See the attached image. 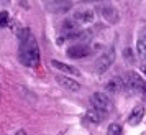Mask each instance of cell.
Here are the masks:
<instances>
[{
  "label": "cell",
  "mask_w": 146,
  "mask_h": 135,
  "mask_svg": "<svg viewBox=\"0 0 146 135\" xmlns=\"http://www.w3.org/2000/svg\"><path fill=\"white\" fill-rule=\"evenodd\" d=\"M20 63L28 68H36L40 64V48L35 40L33 35H30L28 38L20 41V51H18Z\"/></svg>",
  "instance_id": "obj_1"
},
{
  "label": "cell",
  "mask_w": 146,
  "mask_h": 135,
  "mask_svg": "<svg viewBox=\"0 0 146 135\" xmlns=\"http://www.w3.org/2000/svg\"><path fill=\"white\" fill-rule=\"evenodd\" d=\"M121 79H123V86H125V88L131 89L133 92H138V94L143 96V99H146V82L143 81L136 73L130 71V73H126Z\"/></svg>",
  "instance_id": "obj_2"
},
{
  "label": "cell",
  "mask_w": 146,
  "mask_h": 135,
  "mask_svg": "<svg viewBox=\"0 0 146 135\" xmlns=\"http://www.w3.org/2000/svg\"><path fill=\"white\" fill-rule=\"evenodd\" d=\"M90 104L95 110H99L102 114L108 112L112 109V101L107 94H102V92H95V94L90 96Z\"/></svg>",
  "instance_id": "obj_3"
},
{
  "label": "cell",
  "mask_w": 146,
  "mask_h": 135,
  "mask_svg": "<svg viewBox=\"0 0 146 135\" xmlns=\"http://www.w3.org/2000/svg\"><path fill=\"white\" fill-rule=\"evenodd\" d=\"M113 61H115V49L110 48V49H107L105 53H102L97 58V63H95V71L99 73V74H104L108 68L113 64Z\"/></svg>",
  "instance_id": "obj_4"
},
{
  "label": "cell",
  "mask_w": 146,
  "mask_h": 135,
  "mask_svg": "<svg viewBox=\"0 0 146 135\" xmlns=\"http://www.w3.org/2000/svg\"><path fill=\"white\" fill-rule=\"evenodd\" d=\"M66 53H67V56L72 58V59H80V58H86V56L90 54V48H89V45H86V43H80V45H72Z\"/></svg>",
  "instance_id": "obj_5"
},
{
  "label": "cell",
  "mask_w": 146,
  "mask_h": 135,
  "mask_svg": "<svg viewBox=\"0 0 146 135\" xmlns=\"http://www.w3.org/2000/svg\"><path fill=\"white\" fill-rule=\"evenodd\" d=\"M100 15H102V18H105L108 23H112V25H115V23H118L120 21V13L117 12V8L113 7H102L100 8Z\"/></svg>",
  "instance_id": "obj_6"
},
{
  "label": "cell",
  "mask_w": 146,
  "mask_h": 135,
  "mask_svg": "<svg viewBox=\"0 0 146 135\" xmlns=\"http://www.w3.org/2000/svg\"><path fill=\"white\" fill-rule=\"evenodd\" d=\"M72 18L77 23H90L94 20V12L89 8H79V10H76Z\"/></svg>",
  "instance_id": "obj_7"
},
{
  "label": "cell",
  "mask_w": 146,
  "mask_h": 135,
  "mask_svg": "<svg viewBox=\"0 0 146 135\" xmlns=\"http://www.w3.org/2000/svg\"><path fill=\"white\" fill-rule=\"evenodd\" d=\"M51 66H53L54 69L61 71V73H64V74L79 76V69H77V68H74V66H71V64H66V63H61V61L53 59V61H51Z\"/></svg>",
  "instance_id": "obj_8"
},
{
  "label": "cell",
  "mask_w": 146,
  "mask_h": 135,
  "mask_svg": "<svg viewBox=\"0 0 146 135\" xmlns=\"http://www.w3.org/2000/svg\"><path fill=\"white\" fill-rule=\"evenodd\" d=\"M56 81L59 82L62 88L69 89V91H79L80 89V84L77 81H74V79H71V78H67V76H56Z\"/></svg>",
  "instance_id": "obj_9"
},
{
  "label": "cell",
  "mask_w": 146,
  "mask_h": 135,
  "mask_svg": "<svg viewBox=\"0 0 146 135\" xmlns=\"http://www.w3.org/2000/svg\"><path fill=\"white\" fill-rule=\"evenodd\" d=\"M143 117H145V107L143 106H136L131 110L130 117H128V124L130 125H138L139 122L143 120Z\"/></svg>",
  "instance_id": "obj_10"
},
{
  "label": "cell",
  "mask_w": 146,
  "mask_h": 135,
  "mask_svg": "<svg viewBox=\"0 0 146 135\" xmlns=\"http://www.w3.org/2000/svg\"><path fill=\"white\" fill-rule=\"evenodd\" d=\"M71 7H72V3L69 0H54L49 8H51V12H54V13H64L67 10H71Z\"/></svg>",
  "instance_id": "obj_11"
},
{
  "label": "cell",
  "mask_w": 146,
  "mask_h": 135,
  "mask_svg": "<svg viewBox=\"0 0 146 135\" xmlns=\"http://www.w3.org/2000/svg\"><path fill=\"white\" fill-rule=\"evenodd\" d=\"M123 88H125V86H123V79L118 78V76H117V78H112L105 86L107 92H110V94H117V92H120Z\"/></svg>",
  "instance_id": "obj_12"
},
{
  "label": "cell",
  "mask_w": 146,
  "mask_h": 135,
  "mask_svg": "<svg viewBox=\"0 0 146 135\" xmlns=\"http://www.w3.org/2000/svg\"><path fill=\"white\" fill-rule=\"evenodd\" d=\"M86 119L89 122H92V124H100V122L105 119V114H102V112L95 110V109H90V110H87Z\"/></svg>",
  "instance_id": "obj_13"
},
{
  "label": "cell",
  "mask_w": 146,
  "mask_h": 135,
  "mask_svg": "<svg viewBox=\"0 0 146 135\" xmlns=\"http://www.w3.org/2000/svg\"><path fill=\"white\" fill-rule=\"evenodd\" d=\"M136 51L141 58H146V35L139 36L138 43H136Z\"/></svg>",
  "instance_id": "obj_14"
},
{
  "label": "cell",
  "mask_w": 146,
  "mask_h": 135,
  "mask_svg": "<svg viewBox=\"0 0 146 135\" xmlns=\"http://www.w3.org/2000/svg\"><path fill=\"white\" fill-rule=\"evenodd\" d=\"M121 125L120 124H110V127L107 130V135H121Z\"/></svg>",
  "instance_id": "obj_15"
},
{
  "label": "cell",
  "mask_w": 146,
  "mask_h": 135,
  "mask_svg": "<svg viewBox=\"0 0 146 135\" xmlns=\"http://www.w3.org/2000/svg\"><path fill=\"white\" fill-rule=\"evenodd\" d=\"M8 23V12H0V28H3Z\"/></svg>",
  "instance_id": "obj_16"
},
{
  "label": "cell",
  "mask_w": 146,
  "mask_h": 135,
  "mask_svg": "<svg viewBox=\"0 0 146 135\" xmlns=\"http://www.w3.org/2000/svg\"><path fill=\"white\" fill-rule=\"evenodd\" d=\"M123 54L126 56V61H128V63H133V54H131V49H125V51H123Z\"/></svg>",
  "instance_id": "obj_17"
},
{
  "label": "cell",
  "mask_w": 146,
  "mask_h": 135,
  "mask_svg": "<svg viewBox=\"0 0 146 135\" xmlns=\"http://www.w3.org/2000/svg\"><path fill=\"white\" fill-rule=\"evenodd\" d=\"M15 135H27V132H25V130H17V134Z\"/></svg>",
  "instance_id": "obj_18"
},
{
  "label": "cell",
  "mask_w": 146,
  "mask_h": 135,
  "mask_svg": "<svg viewBox=\"0 0 146 135\" xmlns=\"http://www.w3.org/2000/svg\"><path fill=\"white\" fill-rule=\"evenodd\" d=\"M141 71H143V73H145V74H146V63H145V64H143V66H141Z\"/></svg>",
  "instance_id": "obj_19"
},
{
  "label": "cell",
  "mask_w": 146,
  "mask_h": 135,
  "mask_svg": "<svg viewBox=\"0 0 146 135\" xmlns=\"http://www.w3.org/2000/svg\"><path fill=\"white\" fill-rule=\"evenodd\" d=\"M21 3H23V5H25V7H27V0H21Z\"/></svg>",
  "instance_id": "obj_20"
},
{
  "label": "cell",
  "mask_w": 146,
  "mask_h": 135,
  "mask_svg": "<svg viewBox=\"0 0 146 135\" xmlns=\"http://www.w3.org/2000/svg\"><path fill=\"white\" fill-rule=\"evenodd\" d=\"M86 2H99V0H86Z\"/></svg>",
  "instance_id": "obj_21"
}]
</instances>
